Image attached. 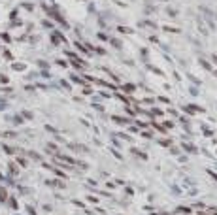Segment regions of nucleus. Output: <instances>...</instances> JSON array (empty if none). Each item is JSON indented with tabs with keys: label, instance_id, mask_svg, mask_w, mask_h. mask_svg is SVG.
I'll list each match as a JSON object with an SVG mask.
<instances>
[{
	"label": "nucleus",
	"instance_id": "nucleus-1",
	"mask_svg": "<svg viewBox=\"0 0 217 215\" xmlns=\"http://www.w3.org/2000/svg\"><path fill=\"white\" fill-rule=\"evenodd\" d=\"M8 198V193H6V189L4 187H0V202H4Z\"/></svg>",
	"mask_w": 217,
	"mask_h": 215
},
{
	"label": "nucleus",
	"instance_id": "nucleus-2",
	"mask_svg": "<svg viewBox=\"0 0 217 215\" xmlns=\"http://www.w3.org/2000/svg\"><path fill=\"white\" fill-rule=\"evenodd\" d=\"M10 206H11L13 209H17V202H15V198H10Z\"/></svg>",
	"mask_w": 217,
	"mask_h": 215
},
{
	"label": "nucleus",
	"instance_id": "nucleus-3",
	"mask_svg": "<svg viewBox=\"0 0 217 215\" xmlns=\"http://www.w3.org/2000/svg\"><path fill=\"white\" fill-rule=\"evenodd\" d=\"M23 115H25L27 119H30V117H32V113H30V111H23Z\"/></svg>",
	"mask_w": 217,
	"mask_h": 215
}]
</instances>
